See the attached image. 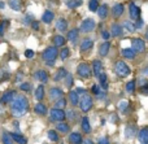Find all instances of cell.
<instances>
[{
    "instance_id": "1",
    "label": "cell",
    "mask_w": 148,
    "mask_h": 144,
    "mask_svg": "<svg viewBox=\"0 0 148 144\" xmlns=\"http://www.w3.org/2000/svg\"><path fill=\"white\" fill-rule=\"evenodd\" d=\"M29 109V100L22 95H16L13 100L10 101V112L16 118H20L27 112Z\"/></svg>"
},
{
    "instance_id": "2",
    "label": "cell",
    "mask_w": 148,
    "mask_h": 144,
    "mask_svg": "<svg viewBox=\"0 0 148 144\" xmlns=\"http://www.w3.org/2000/svg\"><path fill=\"white\" fill-rule=\"evenodd\" d=\"M79 106H81V111L82 112H88L92 109V105H94V101H92V98L88 95V93H84L82 95V98L79 99Z\"/></svg>"
},
{
    "instance_id": "3",
    "label": "cell",
    "mask_w": 148,
    "mask_h": 144,
    "mask_svg": "<svg viewBox=\"0 0 148 144\" xmlns=\"http://www.w3.org/2000/svg\"><path fill=\"white\" fill-rule=\"evenodd\" d=\"M114 72L117 75H120V77H127L129 74H130V68L126 65V62L123 61H117L114 65Z\"/></svg>"
},
{
    "instance_id": "4",
    "label": "cell",
    "mask_w": 148,
    "mask_h": 144,
    "mask_svg": "<svg viewBox=\"0 0 148 144\" xmlns=\"http://www.w3.org/2000/svg\"><path fill=\"white\" fill-rule=\"evenodd\" d=\"M57 55H59V51H57L56 46L48 47V48H46L43 51V59L46 60V61H55L56 57H57Z\"/></svg>"
},
{
    "instance_id": "5",
    "label": "cell",
    "mask_w": 148,
    "mask_h": 144,
    "mask_svg": "<svg viewBox=\"0 0 148 144\" xmlns=\"http://www.w3.org/2000/svg\"><path fill=\"white\" fill-rule=\"evenodd\" d=\"M77 73L81 78H88L91 77V68L87 62H81L77 68Z\"/></svg>"
},
{
    "instance_id": "6",
    "label": "cell",
    "mask_w": 148,
    "mask_h": 144,
    "mask_svg": "<svg viewBox=\"0 0 148 144\" xmlns=\"http://www.w3.org/2000/svg\"><path fill=\"white\" fill-rule=\"evenodd\" d=\"M65 117H66L65 116V112L60 108H53L51 111V113H49V118H51V121H55V122L64 121Z\"/></svg>"
},
{
    "instance_id": "7",
    "label": "cell",
    "mask_w": 148,
    "mask_h": 144,
    "mask_svg": "<svg viewBox=\"0 0 148 144\" xmlns=\"http://www.w3.org/2000/svg\"><path fill=\"white\" fill-rule=\"evenodd\" d=\"M95 25L96 23H95V21L92 18H86L81 25V31H83V33H91L95 29Z\"/></svg>"
},
{
    "instance_id": "8",
    "label": "cell",
    "mask_w": 148,
    "mask_h": 144,
    "mask_svg": "<svg viewBox=\"0 0 148 144\" xmlns=\"http://www.w3.org/2000/svg\"><path fill=\"white\" fill-rule=\"evenodd\" d=\"M131 44H133V49L135 52H139V53H142V52H144V49H146V44H144V40L140 38H135L131 40Z\"/></svg>"
},
{
    "instance_id": "9",
    "label": "cell",
    "mask_w": 148,
    "mask_h": 144,
    "mask_svg": "<svg viewBox=\"0 0 148 144\" xmlns=\"http://www.w3.org/2000/svg\"><path fill=\"white\" fill-rule=\"evenodd\" d=\"M17 95V92H16L14 90H10V91H7V92L4 93V95L0 98V103L1 104H9L10 101L13 100V98Z\"/></svg>"
},
{
    "instance_id": "10",
    "label": "cell",
    "mask_w": 148,
    "mask_h": 144,
    "mask_svg": "<svg viewBox=\"0 0 148 144\" xmlns=\"http://www.w3.org/2000/svg\"><path fill=\"white\" fill-rule=\"evenodd\" d=\"M64 96V92H62L61 88H57V87H53L49 90V99L51 100H59Z\"/></svg>"
},
{
    "instance_id": "11",
    "label": "cell",
    "mask_w": 148,
    "mask_h": 144,
    "mask_svg": "<svg viewBox=\"0 0 148 144\" xmlns=\"http://www.w3.org/2000/svg\"><path fill=\"white\" fill-rule=\"evenodd\" d=\"M34 77H35V79L39 81V82L46 83L47 81H48V73H47L46 70H38V72H35Z\"/></svg>"
},
{
    "instance_id": "12",
    "label": "cell",
    "mask_w": 148,
    "mask_h": 144,
    "mask_svg": "<svg viewBox=\"0 0 148 144\" xmlns=\"http://www.w3.org/2000/svg\"><path fill=\"white\" fill-rule=\"evenodd\" d=\"M112 13H113V17H114V18L121 17V16L123 14V5L121 4V3L114 4V5H113V8H112Z\"/></svg>"
},
{
    "instance_id": "13",
    "label": "cell",
    "mask_w": 148,
    "mask_h": 144,
    "mask_svg": "<svg viewBox=\"0 0 148 144\" xmlns=\"http://www.w3.org/2000/svg\"><path fill=\"white\" fill-rule=\"evenodd\" d=\"M139 16H140V9H139V7H136L134 3H131L130 4V17L133 18V20H138Z\"/></svg>"
},
{
    "instance_id": "14",
    "label": "cell",
    "mask_w": 148,
    "mask_h": 144,
    "mask_svg": "<svg viewBox=\"0 0 148 144\" xmlns=\"http://www.w3.org/2000/svg\"><path fill=\"white\" fill-rule=\"evenodd\" d=\"M138 139L140 143L147 144L148 143V127H143L138 134Z\"/></svg>"
},
{
    "instance_id": "15",
    "label": "cell",
    "mask_w": 148,
    "mask_h": 144,
    "mask_svg": "<svg viewBox=\"0 0 148 144\" xmlns=\"http://www.w3.org/2000/svg\"><path fill=\"white\" fill-rule=\"evenodd\" d=\"M56 29L59 31H61V33H64V31H66L68 29V21L65 20V18H59L56 22Z\"/></svg>"
},
{
    "instance_id": "16",
    "label": "cell",
    "mask_w": 148,
    "mask_h": 144,
    "mask_svg": "<svg viewBox=\"0 0 148 144\" xmlns=\"http://www.w3.org/2000/svg\"><path fill=\"white\" fill-rule=\"evenodd\" d=\"M92 69H94V74L95 77H99L100 74L103 73V65L99 60H95L94 64H92Z\"/></svg>"
},
{
    "instance_id": "17",
    "label": "cell",
    "mask_w": 148,
    "mask_h": 144,
    "mask_svg": "<svg viewBox=\"0 0 148 144\" xmlns=\"http://www.w3.org/2000/svg\"><path fill=\"white\" fill-rule=\"evenodd\" d=\"M34 112H35L36 114H39V116H46L47 114V106L42 103H38L35 106H34Z\"/></svg>"
},
{
    "instance_id": "18",
    "label": "cell",
    "mask_w": 148,
    "mask_h": 144,
    "mask_svg": "<svg viewBox=\"0 0 148 144\" xmlns=\"http://www.w3.org/2000/svg\"><path fill=\"white\" fill-rule=\"evenodd\" d=\"M53 18H55V14L51 10H46V12L43 13V16H42V21H43L44 23H51L52 21H53Z\"/></svg>"
},
{
    "instance_id": "19",
    "label": "cell",
    "mask_w": 148,
    "mask_h": 144,
    "mask_svg": "<svg viewBox=\"0 0 148 144\" xmlns=\"http://www.w3.org/2000/svg\"><path fill=\"white\" fill-rule=\"evenodd\" d=\"M109 49H110V44H109V40H105L104 43L100 46V48H99V52H100V56H107L108 55V52H109Z\"/></svg>"
},
{
    "instance_id": "20",
    "label": "cell",
    "mask_w": 148,
    "mask_h": 144,
    "mask_svg": "<svg viewBox=\"0 0 148 144\" xmlns=\"http://www.w3.org/2000/svg\"><path fill=\"white\" fill-rule=\"evenodd\" d=\"M92 44H94V42H92L91 39H83L82 43H81V51L86 52V51H88V49H91Z\"/></svg>"
},
{
    "instance_id": "21",
    "label": "cell",
    "mask_w": 148,
    "mask_h": 144,
    "mask_svg": "<svg viewBox=\"0 0 148 144\" xmlns=\"http://www.w3.org/2000/svg\"><path fill=\"white\" fill-rule=\"evenodd\" d=\"M121 55H122L125 59H129V60H133L135 57V51L131 48H123L121 51Z\"/></svg>"
},
{
    "instance_id": "22",
    "label": "cell",
    "mask_w": 148,
    "mask_h": 144,
    "mask_svg": "<svg viewBox=\"0 0 148 144\" xmlns=\"http://www.w3.org/2000/svg\"><path fill=\"white\" fill-rule=\"evenodd\" d=\"M69 142L73 144H79L82 143V135L79 132H72L69 135Z\"/></svg>"
},
{
    "instance_id": "23",
    "label": "cell",
    "mask_w": 148,
    "mask_h": 144,
    "mask_svg": "<svg viewBox=\"0 0 148 144\" xmlns=\"http://www.w3.org/2000/svg\"><path fill=\"white\" fill-rule=\"evenodd\" d=\"M69 100L72 103V105L75 106L77 104L79 103V93L77 91H70L69 92Z\"/></svg>"
},
{
    "instance_id": "24",
    "label": "cell",
    "mask_w": 148,
    "mask_h": 144,
    "mask_svg": "<svg viewBox=\"0 0 148 144\" xmlns=\"http://www.w3.org/2000/svg\"><path fill=\"white\" fill-rule=\"evenodd\" d=\"M9 7L13 10H21L22 9V0H9Z\"/></svg>"
},
{
    "instance_id": "25",
    "label": "cell",
    "mask_w": 148,
    "mask_h": 144,
    "mask_svg": "<svg viewBox=\"0 0 148 144\" xmlns=\"http://www.w3.org/2000/svg\"><path fill=\"white\" fill-rule=\"evenodd\" d=\"M110 35L121 36V35H122V27H121L118 23H113V25H112V31H110Z\"/></svg>"
},
{
    "instance_id": "26",
    "label": "cell",
    "mask_w": 148,
    "mask_h": 144,
    "mask_svg": "<svg viewBox=\"0 0 148 144\" xmlns=\"http://www.w3.org/2000/svg\"><path fill=\"white\" fill-rule=\"evenodd\" d=\"M96 12H97V14H99V17L104 20V18L108 16V5H105V4L100 5V7L97 8Z\"/></svg>"
},
{
    "instance_id": "27",
    "label": "cell",
    "mask_w": 148,
    "mask_h": 144,
    "mask_svg": "<svg viewBox=\"0 0 148 144\" xmlns=\"http://www.w3.org/2000/svg\"><path fill=\"white\" fill-rule=\"evenodd\" d=\"M66 74H68V72L64 69V68H61V69H59V70H57V73H56V74H55L53 79L56 81V82H59V81L64 79V78L66 77Z\"/></svg>"
},
{
    "instance_id": "28",
    "label": "cell",
    "mask_w": 148,
    "mask_h": 144,
    "mask_svg": "<svg viewBox=\"0 0 148 144\" xmlns=\"http://www.w3.org/2000/svg\"><path fill=\"white\" fill-rule=\"evenodd\" d=\"M82 130H83V132H86V134L91 132V126H90V121L87 117L82 118Z\"/></svg>"
},
{
    "instance_id": "29",
    "label": "cell",
    "mask_w": 148,
    "mask_h": 144,
    "mask_svg": "<svg viewBox=\"0 0 148 144\" xmlns=\"http://www.w3.org/2000/svg\"><path fill=\"white\" fill-rule=\"evenodd\" d=\"M78 29H72V30L68 33V40L73 42V43H75L77 39H78Z\"/></svg>"
},
{
    "instance_id": "30",
    "label": "cell",
    "mask_w": 148,
    "mask_h": 144,
    "mask_svg": "<svg viewBox=\"0 0 148 144\" xmlns=\"http://www.w3.org/2000/svg\"><path fill=\"white\" fill-rule=\"evenodd\" d=\"M97 78H99L100 86H101L104 90H107V88H108V77H107V74H105V73H101V74H100Z\"/></svg>"
},
{
    "instance_id": "31",
    "label": "cell",
    "mask_w": 148,
    "mask_h": 144,
    "mask_svg": "<svg viewBox=\"0 0 148 144\" xmlns=\"http://www.w3.org/2000/svg\"><path fill=\"white\" fill-rule=\"evenodd\" d=\"M56 129H57V131L62 132V134H66V132L70 130V127H69V125H68V124H65V122L61 121V122H59V124H57Z\"/></svg>"
},
{
    "instance_id": "32",
    "label": "cell",
    "mask_w": 148,
    "mask_h": 144,
    "mask_svg": "<svg viewBox=\"0 0 148 144\" xmlns=\"http://www.w3.org/2000/svg\"><path fill=\"white\" fill-rule=\"evenodd\" d=\"M10 136H12V139H13V142H17V143H22V144H25L27 140L25 139V138L22 136V135H20L18 132H10Z\"/></svg>"
},
{
    "instance_id": "33",
    "label": "cell",
    "mask_w": 148,
    "mask_h": 144,
    "mask_svg": "<svg viewBox=\"0 0 148 144\" xmlns=\"http://www.w3.org/2000/svg\"><path fill=\"white\" fill-rule=\"evenodd\" d=\"M43 98H44V87L40 85V86H38V88L35 90V99L40 101Z\"/></svg>"
},
{
    "instance_id": "34",
    "label": "cell",
    "mask_w": 148,
    "mask_h": 144,
    "mask_svg": "<svg viewBox=\"0 0 148 144\" xmlns=\"http://www.w3.org/2000/svg\"><path fill=\"white\" fill-rule=\"evenodd\" d=\"M65 42H66V40H65V38H64V36H61V35H56L53 38V44L56 47H62L65 44Z\"/></svg>"
},
{
    "instance_id": "35",
    "label": "cell",
    "mask_w": 148,
    "mask_h": 144,
    "mask_svg": "<svg viewBox=\"0 0 148 144\" xmlns=\"http://www.w3.org/2000/svg\"><path fill=\"white\" fill-rule=\"evenodd\" d=\"M79 5H82V0H69V1L66 3V7L70 8V9L78 8Z\"/></svg>"
},
{
    "instance_id": "36",
    "label": "cell",
    "mask_w": 148,
    "mask_h": 144,
    "mask_svg": "<svg viewBox=\"0 0 148 144\" xmlns=\"http://www.w3.org/2000/svg\"><path fill=\"white\" fill-rule=\"evenodd\" d=\"M1 142H3V143H5V144H10V143H13V139H12V136H10L9 132H7V131L3 132Z\"/></svg>"
},
{
    "instance_id": "37",
    "label": "cell",
    "mask_w": 148,
    "mask_h": 144,
    "mask_svg": "<svg viewBox=\"0 0 148 144\" xmlns=\"http://www.w3.org/2000/svg\"><path fill=\"white\" fill-rule=\"evenodd\" d=\"M88 8H90V10H92V12H96L97 8H99V1H97V0H90Z\"/></svg>"
},
{
    "instance_id": "38",
    "label": "cell",
    "mask_w": 148,
    "mask_h": 144,
    "mask_svg": "<svg viewBox=\"0 0 148 144\" xmlns=\"http://www.w3.org/2000/svg\"><path fill=\"white\" fill-rule=\"evenodd\" d=\"M123 26H125V29L129 30L130 33H134V31H135V25H133V22H130V21H125V22H123Z\"/></svg>"
},
{
    "instance_id": "39",
    "label": "cell",
    "mask_w": 148,
    "mask_h": 144,
    "mask_svg": "<svg viewBox=\"0 0 148 144\" xmlns=\"http://www.w3.org/2000/svg\"><path fill=\"white\" fill-rule=\"evenodd\" d=\"M64 106H66V100H65L64 98H61V99H59V100H56L55 108H60V109H62Z\"/></svg>"
},
{
    "instance_id": "40",
    "label": "cell",
    "mask_w": 148,
    "mask_h": 144,
    "mask_svg": "<svg viewBox=\"0 0 148 144\" xmlns=\"http://www.w3.org/2000/svg\"><path fill=\"white\" fill-rule=\"evenodd\" d=\"M48 138H49V140H52V142H57V140H59V135H57V132L55 131V130H49Z\"/></svg>"
},
{
    "instance_id": "41",
    "label": "cell",
    "mask_w": 148,
    "mask_h": 144,
    "mask_svg": "<svg viewBox=\"0 0 148 144\" xmlns=\"http://www.w3.org/2000/svg\"><path fill=\"white\" fill-rule=\"evenodd\" d=\"M134 90H135V81H130L129 83H126V91L127 92H134Z\"/></svg>"
},
{
    "instance_id": "42",
    "label": "cell",
    "mask_w": 148,
    "mask_h": 144,
    "mask_svg": "<svg viewBox=\"0 0 148 144\" xmlns=\"http://www.w3.org/2000/svg\"><path fill=\"white\" fill-rule=\"evenodd\" d=\"M92 93H95V95H99L100 98H103V96H104V93H101L100 92V87L97 85H92Z\"/></svg>"
},
{
    "instance_id": "43",
    "label": "cell",
    "mask_w": 148,
    "mask_h": 144,
    "mask_svg": "<svg viewBox=\"0 0 148 144\" xmlns=\"http://www.w3.org/2000/svg\"><path fill=\"white\" fill-rule=\"evenodd\" d=\"M8 21L7 20H4V21H1L0 22V35H4V31H5V29H7V26H8Z\"/></svg>"
},
{
    "instance_id": "44",
    "label": "cell",
    "mask_w": 148,
    "mask_h": 144,
    "mask_svg": "<svg viewBox=\"0 0 148 144\" xmlns=\"http://www.w3.org/2000/svg\"><path fill=\"white\" fill-rule=\"evenodd\" d=\"M69 53H70L69 48H62L61 53H60V56H61V60H66L68 57H69Z\"/></svg>"
},
{
    "instance_id": "45",
    "label": "cell",
    "mask_w": 148,
    "mask_h": 144,
    "mask_svg": "<svg viewBox=\"0 0 148 144\" xmlns=\"http://www.w3.org/2000/svg\"><path fill=\"white\" fill-rule=\"evenodd\" d=\"M129 106V101H125V100H122L120 104H118V108H120V111L121 112H126V108Z\"/></svg>"
},
{
    "instance_id": "46",
    "label": "cell",
    "mask_w": 148,
    "mask_h": 144,
    "mask_svg": "<svg viewBox=\"0 0 148 144\" xmlns=\"http://www.w3.org/2000/svg\"><path fill=\"white\" fill-rule=\"evenodd\" d=\"M134 131H135V127L134 126H127V129H126V136L127 138H131L134 134Z\"/></svg>"
},
{
    "instance_id": "47",
    "label": "cell",
    "mask_w": 148,
    "mask_h": 144,
    "mask_svg": "<svg viewBox=\"0 0 148 144\" xmlns=\"http://www.w3.org/2000/svg\"><path fill=\"white\" fill-rule=\"evenodd\" d=\"M20 88L22 91H26V92H29V91H31V85H30V83H22V85L20 86Z\"/></svg>"
},
{
    "instance_id": "48",
    "label": "cell",
    "mask_w": 148,
    "mask_h": 144,
    "mask_svg": "<svg viewBox=\"0 0 148 144\" xmlns=\"http://www.w3.org/2000/svg\"><path fill=\"white\" fill-rule=\"evenodd\" d=\"M65 81H66V86L68 87H72L73 86V77L70 74H66V77H65Z\"/></svg>"
},
{
    "instance_id": "49",
    "label": "cell",
    "mask_w": 148,
    "mask_h": 144,
    "mask_svg": "<svg viewBox=\"0 0 148 144\" xmlns=\"http://www.w3.org/2000/svg\"><path fill=\"white\" fill-rule=\"evenodd\" d=\"M65 116H66L69 119H74L77 117V114H75V112L74 111H68L66 113H65Z\"/></svg>"
},
{
    "instance_id": "50",
    "label": "cell",
    "mask_w": 148,
    "mask_h": 144,
    "mask_svg": "<svg viewBox=\"0 0 148 144\" xmlns=\"http://www.w3.org/2000/svg\"><path fill=\"white\" fill-rule=\"evenodd\" d=\"M25 56L27 57V59H33L34 57V51L33 49H27V51L25 52Z\"/></svg>"
},
{
    "instance_id": "51",
    "label": "cell",
    "mask_w": 148,
    "mask_h": 144,
    "mask_svg": "<svg viewBox=\"0 0 148 144\" xmlns=\"http://www.w3.org/2000/svg\"><path fill=\"white\" fill-rule=\"evenodd\" d=\"M103 39L104 40H109V38H110V33H108V31H103Z\"/></svg>"
},
{
    "instance_id": "52",
    "label": "cell",
    "mask_w": 148,
    "mask_h": 144,
    "mask_svg": "<svg viewBox=\"0 0 148 144\" xmlns=\"http://www.w3.org/2000/svg\"><path fill=\"white\" fill-rule=\"evenodd\" d=\"M140 91H142L143 93H146V95H148V85L142 86V87H140Z\"/></svg>"
},
{
    "instance_id": "53",
    "label": "cell",
    "mask_w": 148,
    "mask_h": 144,
    "mask_svg": "<svg viewBox=\"0 0 148 144\" xmlns=\"http://www.w3.org/2000/svg\"><path fill=\"white\" fill-rule=\"evenodd\" d=\"M142 26H143V21H142V20H138V22L135 23V29H140Z\"/></svg>"
},
{
    "instance_id": "54",
    "label": "cell",
    "mask_w": 148,
    "mask_h": 144,
    "mask_svg": "<svg viewBox=\"0 0 148 144\" xmlns=\"http://www.w3.org/2000/svg\"><path fill=\"white\" fill-rule=\"evenodd\" d=\"M33 29H34V30H38V29H39V23L36 22V21H34V22H33Z\"/></svg>"
},
{
    "instance_id": "55",
    "label": "cell",
    "mask_w": 148,
    "mask_h": 144,
    "mask_svg": "<svg viewBox=\"0 0 148 144\" xmlns=\"http://www.w3.org/2000/svg\"><path fill=\"white\" fill-rule=\"evenodd\" d=\"M31 21V16H26V18H25V23L26 25H29V22Z\"/></svg>"
},
{
    "instance_id": "56",
    "label": "cell",
    "mask_w": 148,
    "mask_h": 144,
    "mask_svg": "<svg viewBox=\"0 0 148 144\" xmlns=\"http://www.w3.org/2000/svg\"><path fill=\"white\" fill-rule=\"evenodd\" d=\"M99 143H101V144H105V143H109V140H108L107 138H104V139H100V140H99Z\"/></svg>"
},
{
    "instance_id": "57",
    "label": "cell",
    "mask_w": 148,
    "mask_h": 144,
    "mask_svg": "<svg viewBox=\"0 0 148 144\" xmlns=\"http://www.w3.org/2000/svg\"><path fill=\"white\" fill-rule=\"evenodd\" d=\"M3 8H4V3L0 1V9H3Z\"/></svg>"
},
{
    "instance_id": "58",
    "label": "cell",
    "mask_w": 148,
    "mask_h": 144,
    "mask_svg": "<svg viewBox=\"0 0 148 144\" xmlns=\"http://www.w3.org/2000/svg\"><path fill=\"white\" fill-rule=\"evenodd\" d=\"M146 38H147V40H148V27H147V31H146Z\"/></svg>"
}]
</instances>
